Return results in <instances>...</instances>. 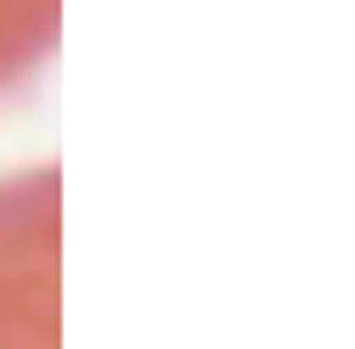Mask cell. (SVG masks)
<instances>
[{"label":"cell","mask_w":355,"mask_h":349,"mask_svg":"<svg viewBox=\"0 0 355 349\" xmlns=\"http://www.w3.org/2000/svg\"><path fill=\"white\" fill-rule=\"evenodd\" d=\"M0 349H56V175L0 181Z\"/></svg>","instance_id":"1"},{"label":"cell","mask_w":355,"mask_h":349,"mask_svg":"<svg viewBox=\"0 0 355 349\" xmlns=\"http://www.w3.org/2000/svg\"><path fill=\"white\" fill-rule=\"evenodd\" d=\"M62 0H0V94L19 87L56 44Z\"/></svg>","instance_id":"2"}]
</instances>
